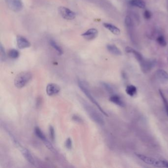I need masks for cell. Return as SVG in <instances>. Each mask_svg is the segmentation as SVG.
Here are the masks:
<instances>
[{
    "label": "cell",
    "mask_w": 168,
    "mask_h": 168,
    "mask_svg": "<svg viewBox=\"0 0 168 168\" xmlns=\"http://www.w3.org/2000/svg\"><path fill=\"white\" fill-rule=\"evenodd\" d=\"M156 41L159 45L162 47H166L167 45V42L165 37L163 35H160L158 37Z\"/></svg>",
    "instance_id": "603a6c76"
},
{
    "label": "cell",
    "mask_w": 168,
    "mask_h": 168,
    "mask_svg": "<svg viewBox=\"0 0 168 168\" xmlns=\"http://www.w3.org/2000/svg\"><path fill=\"white\" fill-rule=\"evenodd\" d=\"M78 87H80V90L84 93L86 96L89 99V100L94 105L96 106V107H97V108L99 109L100 112H101L103 114L106 116H108V113L103 110V108L100 105V104L98 103L97 101L96 100V99L93 97V95H92L91 93H90V91L89 90L88 88L87 87V86H86L85 83L80 80H78Z\"/></svg>",
    "instance_id": "277c9868"
},
{
    "label": "cell",
    "mask_w": 168,
    "mask_h": 168,
    "mask_svg": "<svg viewBox=\"0 0 168 168\" xmlns=\"http://www.w3.org/2000/svg\"><path fill=\"white\" fill-rule=\"evenodd\" d=\"M129 4L131 6H136L140 9H144L146 8V2L143 0H131Z\"/></svg>",
    "instance_id": "e0dca14e"
},
{
    "label": "cell",
    "mask_w": 168,
    "mask_h": 168,
    "mask_svg": "<svg viewBox=\"0 0 168 168\" xmlns=\"http://www.w3.org/2000/svg\"><path fill=\"white\" fill-rule=\"evenodd\" d=\"M8 8L14 12H19L23 7L22 0H5Z\"/></svg>",
    "instance_id": "8992f818"
},
{
    "label": "cell",
    "mask_w": 168,
    "mask_h": 168,
    "mask_svg": "<svg viewBox=\"0 0 168 168\" xmlns=\"http://www.w3.org/2000/svg\"><path fill=\"white\" fill-rule=\"evenodd\" d=\"M155 75L157 78L162 82H168V73L165 70L158 69L155 73Z\"/></svg>",
    "instance_id": "4fadbf2b"
},
{
    "label": "cell",
    "mask_w": 168,
    "mask_h": 168,
    "mask_svg": "<svg viewBox=\"0 0 168 168\" xmlns=\"http://www.w3.org/2000/svg\"><path fill=\"white\" fill-rule=\"evenodd\" d=\"M125 24L128 28H132L133 26V23L130 17L126 16L125 19Z\"/></svg>",
    "instance_id": "cb8c5ba5"
},
{
    "label": "cell",
    "mask_w": 168,
    "mask_h": 168,
    "mask_svg": "<svg viewBox=\"0 0 168 168\" xmlns=\"http://www.w3.org/2000/svg\"><path fill=\"white\" fill-rule=\"evenodd\" d=\"M59 86L55 83H50L47 86L46 92L48 96H52L56 95L60 92Z\"/></svg>",
    "instance_id": "9c48e42d"
},
{
    "label": "cell",
    "mask_w": 168,
    "mask_h": 168,
    "mask_svg": "<svg viewBox=\"0 0 168 168\" xmlns=\"http://www.w3.org/2000/svg\"><path fill=\"white\" fill-rule=\"evenodd\" d=\"M72 141L70 138L67 139L65 142V146L68 149H71L72 148Z\"/></svg>",
    "instance_id": "f1b7e54d"
},
{
    "label": "cell",
    "mask_w": 168,
    "mask_h": 168,
    "mask_svg": "<svg viewBox=\"0 0 168 168\" xmlns=\"http://www.w3.org/2000/svg\"><path fill=\"white\" fill-rule=\"evenodd\" d=\"M44 143H45V146H47V148L49 150H50L51 151L53 152H55L56 151V150L54 149V147H53V146L52 145L50 141H48V140H47V141H45V142H44Z\"/></svg>",
    "instance_id": "83f0119b"
},
{
    "label": "cell",
    "mask_w": 168,
    "mask_h": 168,
    "mask_svg": "<svg viewBox=\"0 0 168 168\" xmlns=\"http://www.w3.org/2000/svg\"><path fill=\"white\" fill-rule=\"evenodd\" d=\"M136 155L145 163L149 165H152L153 166L158 168H168V162L165 160H157L154 158L151 157L149 156H145L144 155L135 153Z\"/></svg>",
    "instance_id": "7a4b0ae2"
},
{
    "label": "cell",
    "mask_w": 168,
    "mask_h": 168,
    "mask_svg": "<svg viewBox=\"0 0 168 168\" xmlns=\"http://www.w3.org/2000/svg\"><path fill=\"white\" fill-rule=\"evenodd\" d=\"M167 10H168V0H167Z\"/></svg>",
    "instance_id": "4dcf8cb0"
},
{
    "label": "cell",
    "mask_w": 168,
    "mask_h": 168,
    "mask_svg": "<svg viewBox=\"0 0 168 168\" xmlns=\"http://www.w3.org/2000/svg\"><path fill=\"white\" fill-rule=\"evenodd\" d=\"M110 101L111 102L114 103L116 105L118 106L119 107H124L125 106L124 103L123 102V101L122 100L120 96L117 95H113L110 98Z\"/></svg>",
    "instance_id": "5bb4252c"
},
{
    "label": "cell",
    "mask_w": 168,
    "mask_h": 168,
    "mask_svg": "<svg viewBox=\"0 0 168 168\" xmlns=\"http://www.w3.org/2000/svg\"><path fill=\"white\" fill-rule=\"evenodd\" d=\"M35 134L37 137H38V138H39V139H41L42 141H44V143L47 140L44 133L42 132V131L41 130V129L39 127H35Z\"/></svg>",
    "instance_id": "ac0fdd59"
},
{
    "label": "cell",
    "mask_w": 168,
    "mask_h": 168,
    "mask_svg": "<svg viewBox=\"0 0 168 168\" xmlns=\"http://www.w3.org/2000/svg\"><path fill=\"white\" fill-rule=\"evenodd\" d=\"M144 18H146V19H149L151 18V12L149 10H146L144 13Z\"/></svg>",
    "instance_id": "f546056e"
},
{
    "label": "cell",
    "mask_w": 168,
    "mask_h": 168,
    "mask_svg": "<svg viewBox=\"0 0 168 168\" xmlns=\"http://www.w3.org/2000/svg\"><path fill=\"white\" fill-rule=\"evenodd\" d=\"M104 27L108 30L111 32V33L116 35H119L120 34V30L118 28L116 27L113 24L108 23H105L103 24Z\"/></svg>",
    "instance_id": "9a60e30c"
},
{
    "label": "cell",
    "mask_w": 168,
    "mask_h": 168,
    "mask_svg": "<svg viewBox=\"0 0 168 168\" xmlns=\"http://www.w3.org/2000/svg\"><path fill=\"white\" fill-rule=\"evenodd\" d=\"M49 132H50V138L52 141H54L55 138V134L54 128L52 126H50L49 128Z\"/></svg>",
    "instance_id": "484cf974"
},
{
    "label": "cell",
    "mask_w": 168,
    "mask_h": 168,
    "mask_svg": "<svg viewBox=\"0 0 168 168\" xmlns=\"http://www.w3.org/2000/svg\"><path fill=\"white\" fill-rule=\"evenodd\" d=\"M126 92L128 95L131 97H133L137 93V89L136 86L133 85H130L127 86Z\"/></svg>",
    "instance_id": "d6986e66"
},
{
    "label": "cell",
    "mask_w": 168,
    "mask_h": 168,
    "mask_svg": "<svg viewBox=\"0 0 168 168\" xmlns=\"http://www.w3.org/2000/svg\"><path fill=\"white\" fill-rule=\"evenodd\" d=\"M33 75L30 72H23L15 77L14 83L18 89L25 87L32 80Z\"/></svg>",
    "instance_id": "3957f363"
},
{
    "label": "cell",
    "mask_w": 168,
    "mask_h": 168,
    "mask_svg": "<svg viewBox=\"0 0 168 168\" xmlns=\"http://www.w3.org/2000/svg\"><path fill=\"white\" fill-rule=\"evenodd\" d=\"M98 31L96 29L92 28L87 30V31L82 34V36L87 40H93L97 37Z\"/></svg>",
    "instance_id": "30bf717a"
},
{
    "label": "cell",
    "mask_w": 168,
    "mask_h": 168,
    "mask_svg": "<svg viewBox=\"0 0 168 168\" xmlns=\"http://www.w3.org/2000/svg\"><path fill=\"white\" fill-rule=\"evenodd\" d=\"M81 101L83 107L89 116L90 117V118H91L93 121L95 122L98 124L103 125L105 123L104 119L101 115L97 111H96L90 104H89L83 100Z\"/></svg>",
    "instance_id": "6da1fadb"
},
{
    "label": "cell",
    "mask_w": 168,
    "mask_h": 168,
    "mask_svg": "<svg viewBox=\"0 0 168 168\" xmlns=\"http://www.w3.org/2000/svg\"><path fill=\"white\" fill-rule=\"evenodd\" d=\"M50 45H51V47H52L53 48H54V50H55L56 51H57L58 54L59 55H61L62 54H63V50L62 49L61 47L53 40H50Z\"/></svg>",
    "instance_id": "ffe728a7"
},
{
    "label": "cell",
    "mask_w": 168,
    "mask_h": 168,
    "mask_svg": "<svg viewBox=\"0 0 168 168\" xmlns=\"http://www.w3.org/2000/svg\"><path fill=\"white\" fill-rule=\"evenodd\" d=\"M125 51H126V52L128 53H133L139 63H141V62L143 61V60L144 59L141 53L137 51V50H136L131 47H126L125 48Z\"/></svg>",
    "instance_id": "7c38bea8"
},
{
    "label": "cell",
    "mask_w": 168,
    "mask_h": 168,
    "mask_svg": "<svg viewBox=\"0 0 168 168\" xmlns=\"http://www.w3.org/2000/svg\"><path fill=\"white\" fill-rule=\"evenodd\" d=\"M107 50L111 53L116 56L121 55V50L114 45H108L107 46Z\"/></svg>",
    "instance_id": "2e32d148"
},
{
    "label": "cell",
    "mask_w": 168,
    "mask_h": 168,
    "mask_svg": "<svg viewBox=\"0 0 168 168\" xmlns=\"http://www.w3.org/2000/svg\"><path fill=\"white\" fill-rule=\"evenodd\" d=\"M0 50H1V59L2 61H4L6 58V53H5V49L3 47L2 44L1 45Z\"/></svg>",
    "instance_id": "4316f807"
},
{
    "label": "cell",
    "mask_w": 168,
    "mask_h": 168,
    "mask_svg": "<svg viewBox=\"0 0 168 168\" xmlns=\"http://www.w3.org/2000/svg\"><path fill=\"white\" fill-rule=\"evenodd\" d=\"M58 11L60 15L65 19L73 20L75 18V13L68 8L60 6L59 8Z\"/></svg>",
    "instance_id": "52a82bcc"
},
{
    "label": "cell",
    "mask_w": 168,
    "mask_h": 168,
    "mask_svg": "<svg viewBox=\"0 0 168 168\" xmlns=\"http://www.w3.org/2000/svg\"><path fill=\"white\" fill-rule=\"evenodd\" d=\"M141 69L144 73H147L151 71L156 64V61L154 60H144L140 63Z\"/></svg>",
    "instance_id": "ba28073f"
},
{
    "label": "cell",
    "mask_w": 168,
    "mask_h": 168,
    "mask_svg": "<svg viewBox=\"0 0 168 168\" xmlns=\"http://www.w3.org/2000/svg\"><path fill=\"white\" fill-rule=\"evenodd\" d=\"M159 94L160 95L161 97L162 98V101L165 107V111L166 112L168 116V101L167 100L166 98L165 97V95L164 94V93L162 92L161 90H159Z\"/></svg>",
    "instance_id": "44dd1931"
},
{
    "label": "cell",
    "mask_w": 168,
    "mask_h": 168,
    "mask_svg": "<svg viewBox=\"0 0 168 168\" xmlns=\"http://www.w3.org/2000/svg\"><path fill=\"white\" fill-rule=\"evenodd\" d=\"M14 143L15 144L17 147L19 149L20 151H21L22 154L23 156H24V157L26 159V160L28 161L32 165H35L36 162H35V159L33 157V156L32 155L30 151L26 148L23 147L22 146H21L18 141L16 140L15 141H14Z\"/></svg>",
    "instance_id": "5b68a950"
},
{
    "label": "cell",
    "mask_w": 168,
    "mask_h": 168,
    "mask_svg": "<svg viewBox=\"0 0 168 168\" xmlns=\"http://www.w3.org/2000/svg\"><path fill=\"white\" fill-rule=\"evenodd\" d=\"M101 84L102 85L103 87L108 92V93L111 94L113 92V89L111 85H110V84L107 83H104V82H102L101 83Z\"/></svg>",
    "instance_id": "d4e9b609"
},
{
    "label": "cell",
    "mask_w": 168,
    "mask_h": 168,
    "mask_svg": "<svg viewBox=\"0 0 168 168\" xmlns=\"http://www.w3.org/2000/svg\"><path fill=\"white\" fill-rule=\"evenodd\" d=\"M17 47L19 49L28 48L31 45L30 42L23 37L18 36L17 37Z\"/></svg>",
    "instance_id": "8fae6325"
},
{
    "label": "cell",
    "mask_w": 168,
    "mask_h": 168,
    "mask_svg": "<svg viewBox=\"0 0 168 168\" xmlns=\"http://www.w3.org/2000/svg\"><path fill=\"white\" fill-rule=\"evenodd\" d=\"M8 56L11 58L17 59L19 57V53L18 50H14V49H12V50H9L8 52Z\"/></svg>",
    "instance_id": "7402d4cb"
}]
</instances>
